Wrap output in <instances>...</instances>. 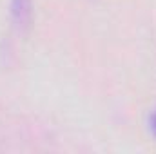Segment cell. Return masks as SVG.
I'll return each instance as SVG.
<instances>
[{
	"label": "cell",
	"instance_id": "2",
	"mask_svg": "<svg viewBox=\"0 0 156 154\" xmlns=\"http://www.w3.org/2000/svg\"><path fill=\"white\" fill-rule=\"evenodd\" d=\"M149 132L156 138V105L153 109V113H151V116H149Z\"/></svg>",
	"mask_w": 156,
	"mask_h": 154
},
{
	"label": "cell",
	"instance_id": "1",
	"mask_svg": "<svg viewBox=\"0 0 156 154\" xmlns=\"http://www.w3.org/2000/svg\"><path fill=\"white\" fill-rule=\"evenodd\" d=\"M9 18L16 31H26L33 20V0H9Z\"/></svg>",
	"mask_w": 156,
	"mask_h": 154
}]
</instances>
